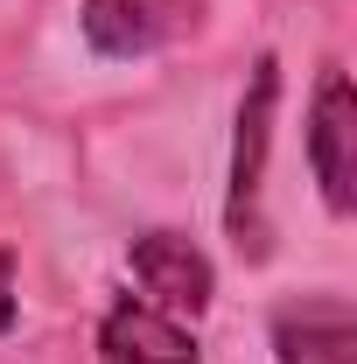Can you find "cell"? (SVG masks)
Instances as JSON below:
<instances>
[{
	"mask_svg": "<svg viewBox=\"0 0 357 364\" xmlns=\"http://www.w3.org/2000/svg\"><path fill=\"white\" fill-rule=\"evenodd\" d=\"M273 119H280V56H260L238 119H231V182H224V238L238 245V259H267L273 225H267V154H273Z\"/></svg>",
	"mask_w": 357,
	"mask_h": 364,
	"instance_id": "cell-1",
	"label": "cell"
},
{
	"mask_svg": "<svg viewBox=\"0 0 357 364\" xmlns=\"http://www.w3.org/2000/svg\"><path fill=\"white\" fill-rule=\"evenodd\" d=\"M302 154H309V176H315L322 210H329V218H351L357 210V98H351V77H343L336 63L315 77Z\"/></svg>",
	"mask_w": 357,
	"mask_h": 364,
	"instance_id": "cell-2",
	"label": "cell"
},
{
	"mask_svg": "<svg viewBox=\"0 0 357 364\" xmlns=\"http://www.w3.org/2000/svg\"><path fill=\"white\" fill-rule=\"evenodd\" d=\"M127 267H134V287L147 309H161V316L176 322H196L211 301H218V267H211V252L176 225H154L140 231L134 245H127Z\"/></svg>",
	"mask_w": 357,
	"mask_h": 364,
	"instance_id": "cell-3",
	"label": "cell"
},
{
	"mask_svg": "<svg viewBox=\"0 0 357 364\" xmlns=\"http://www.w3.org/2000/svg\"><path fill=\"white\" fill-rule=\"evenodd\" d=\"M196 21H203V0H85L78 7L85 49L105 63H140L154 49L182 43Z\"/></svg>",
	"mask_w": 357,
	"mask_h": 364,
	"instance_id": "cell-4",
	"label": "cell"
},
{
	"mask_svg": "<svg viewBox=\"0 0 357 364\" xmlns=\"http://www.w3.org/2000/svg\"><path fill=\"white\" fill-rule=\"evenodd\" d=\"M273 364H357V309L343 294H294L267 316Z\"/></svg>",
	"mask_w": 357,
	"mask_h": 364,
	"instance_id": "cell-5",
	"label": "cell"
},
{
	"mask_svg": "<svg viewBox=\"0 0 357 364\" xmlns=\"http://www.w3.org/2000/svg\"><path fill=\"white\" fill-rule=\"evenodd\" d=\"M98 364H203V343L189 322L147 309L140 294H119L98 316Z\"/></svg>",
	"mask_w": 357,
	"mask_h": 364,
	"instance_id": "cell-6",
	"label": "cell"
},
{
	"mask_svg": "<svg viewBox=\"0 0 357 364\" xmlns=\"http://www.w3.org/2000/svg\"><path fill=\"white\" fill-rule=\"evenodd\" d=\"M14 322H21V294H14V252L0 245V343L14 336Z\"/></svg>",
	"mask_w": 357,
	"mask_h": 364,
	"instance_id": "cell-7",
	"label": "cell"
}]
</instances>
